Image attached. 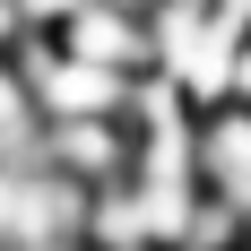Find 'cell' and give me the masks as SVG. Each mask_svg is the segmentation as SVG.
I'll list each match as a JSON object with an SVG mask.
<instances>
[{
  "mask_svg": "<svg viewBox=\"0 0 251 251\" xmlns=\"http://www.w3.org/2000/svg\"><path fill=\"white\" fill-rule=\"evenodd\" d=\"M200 191L226 217L251 226V104L243 96H226V104L200 113Z\"/></svg>",
  "mask_w": 251,
  "mask_h": 251,
  "instance_id": "6da1fadb",
  "label": "cell"
},
{
  "mask_svg": "<svg viewBox=\"0 0 251 251\" xmlns=\"http://www.w3.org/2000/svg\"><path fill=\"white\" fill-rule=\"evenodd\" d=\"M234 96L251 104V18H243V35H234Z\"/></svg>",
  "mask_w": 251,
  "mask_h": 251,
  "instance_id": "277c9868",
  "label": "cell"
},
{
  "mask_svg": "<svg viewBox=\"0 0 251 251\" xmlns=\"http://www.w3.org/2000/svg\"><path fill=\"white\" fill-rule=\"evenodd\" d=\"M18 44H26V9L0 0V61H18Z\"/></svg>",
  "mask_w": 251,
  "mask_h": 251,
  "instance_id": "3957f363",
  "label": "cell"
},
{
  "mask_svg": "<svg viewBox=\"0 0 251 251\" xmlns=\"http://www.w3.org/2000/svg\"><path fill=\"white\" fill-rule=\"evenodd\" d=\"M243 251H251V226H243Z\"/></svg>",
  "mask_w": 251,
  "mask_h": 251,
  "instance_id": "8992f818",
  "label": "cell"
},
{
  "mask_svg": "<svg viewBox=\"0 0 251 251\" xmlns=\"http://www.w3.org/2000/svg\"><path fill=\"white\" fill-rule=\"evenodd\" d=\"M52 35H61L70 52H87V61H104V70H122V78H148L156 70L148 18H139V9H113V0H78Z\"/></svg>",
  "mask_w": 251,
  "mask_h": 251,
  "instance_id": "7a4b0ae2",
  "label": "cell"
},
{
  "mask_svg": "<svg viewBox=\"0 0 251 251\" xmlns=\"http://www.w3.org/2000/svg\"><path fill=\"white\" fill-rule=\"evenodd\" d=\"M113 9H139V18H148V9H156V0H113Z\"/></svg>",
  "mask_w": 251,
  "mask_h": 251,
  "instance_id": "5b68a950",
  "label": "cell"
}]
</instances>
